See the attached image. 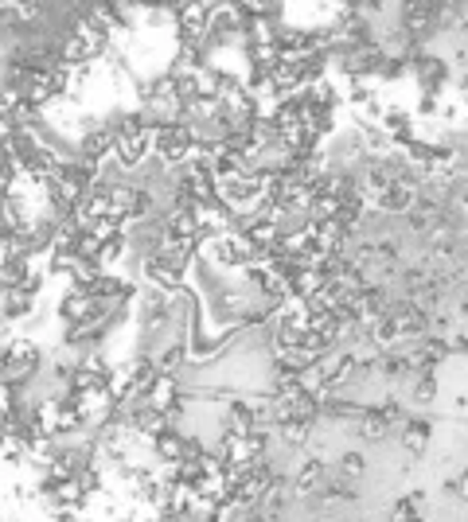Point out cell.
<instances>
[{
	"instance_id": "6da1fadb",
	"label": "cell",
	"mask_w": 468,
	"mask_h": 522,
	"mask_svg": "<svg viewBox=\"0 0 468 522\" xmlns=\"http://www.w3.org/2000/svg\"><path fill=\"white\" fill-rule=\"evenodd\" d=\"M402 441H406V448L410 453H426L429 448V441H433V418H406V425H402Z\"/></svg>"
},
{
	"instance_id": "7a4b0ae2",
	"label": "cell",
	"mask_w": 468,
	"mask_h": 522,
	"mask_svg": "<svg viewBox=\"0 0 468 522\" xmlns=\"http://www.w3.org/2000/svg\"><path fill=\"white\" fill-rule=\"evenodd\" d=\"M453 495H456V500H464V503H468V468L461 472V476H456V491H453Z\"/></svg>"
},
{
	"instance_id": "3957f363",
	"label": "cell",
	"mask_w": 468,
	"mask_h": 522,
	"mask_svg": "<svg viewBox=\"0 0 468 522\" xmlns=\"http://www.w3.org/2000/svg\"><path fill=\"white\" fill-rule=\"evenodd\" d=\"M344 468H347V472H363V456H359V453H347V456H344Z\"/></svg>"
}]
</instances>
